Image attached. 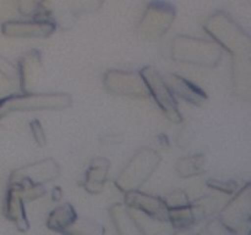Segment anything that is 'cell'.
I'll return each instance as SVG.
<instances>
[{"label": "cell", "instance_id": "6da1fadb", "mask_svg": "<svg viewBox=\"0 0 251 235\" xmlns=\"http://www.w3.org/2000/svg\"><path fill=\"white\" fill-rule=\"evenodd\" d=\"M206 33L233 55V59L251 55V38L227 12L217 11L203 24Z\"/></svg>", "mask_w": 251, "mask_h": 235}, {"label": "cell", "instance_id": "7a4b0ae2", "mask_svg": "<svg viewBox=\"0 0 251 235\" xmlns=\"http://www.w3.org/2000/svg\"><path fill=\"white\" fill-rule=\"evenodd\" d=\"M172 59L179 63L215 68L222 59V48L215 41L178 36L171 47Z\"/></svg>", "mask_w": 251, "mask_h": 235}, {"label": "cell", "instance_id": "3957f363", "mask_svg": "<svg viewBox=\"0 0 251 235\" xmlns=\"http://www.w3.org/2000/svg\"><path fill=\"white\" fill-rule=\"evenodd\" d=\"M104 0H41L34 17L49 20L56 28L70 29L83 14L95 12Z\"/></svg>", "mask_w": 251, "mask_h": 235}, {"label": "cell", "instance_id": "277c9868", "mask_svg": "<svg viewBox=\"0 0 251 235\" xmlns=\"http://www.w3.org/2000/svg\"><path fill=\"white\" fill-rule=\"evenodd\" d=\"M71 104L73 98L68 93L24 92L22 94H12L0 99V119L17 112L66 109Z\"/></svg>", "mask_w": 251, "mask_h": 235}, {"label": "cell", "instance_id": "5b68a950", "mask_svg": "<svg viewBox=\"0 0 251 235\" xmlns=\"http://www.w3.org/2000/svg\"><path fill=\"white\" fill-rule=\"evenodd\" d=\"M161 161V156L156 149L141 147L114 180L115 186L124 193L140 190L156 171Z\"/></svg>", "mask_w": 251, "mask_h": 235}, {"label": "cell", "instance_id": "8992f818", "mask_svg": "<svg viewBox=\"0 0 251 235\" xmlns=\"http://www.w3.org/2000/svg\"><path fill=\"white\" fill-rule=\"evenodd\" d=\"M176 19V9L169 2L153 0L147 5L140 24L139 33L144 41H158L168 32Z\"/></svg>", "mask_w": 251, "mask_h": 235}, {"label": "cell", "instance_id": "52a82bcc", "mask_svg": "<svg viewBox=\"0 0 251 235\" xmlns=\"http://www.w3.org/2000/svg\"><path fill=\"white\" fill-rule=\"evenodd\" d=\"M140 75L149 90V94L153 97L167 119L173 124H180L183 117L178 109V103L159 71L153 66H145L140 70Z\"/></svg>", "mask_w": 251, "mask_h": 235}, {"label": "cell", "instance_id": "ba28073f", "mask_svg": "<svg viewBox=\"0 0 251 235\" xmlns=\"http://www.w3.org/2000/svg\"><path fill=\"white\" fill-rule=\"evenodd\" d=\"M229 234H247L251 224V184L248 183L221 211L220 218Z\"/></svg>", "mask_w": 251, "mask_h": 235}, {"label": "cell", "instance_id": "9c48e42d", "mask_svg": "<svg viewBox=\"0 0 251 235\" xmlns=\"http://www.w3.org/2000/svg\"><path fill=\"white\" fill-rule=\"evenodd\" d=\"M60 174L59 164L53 158H46L36 163L15 169L9 179V188H24L29 186L44 185L53 181Z\"/></svg>", "mask_w": 251, "mask_h": 235}, {"label": "cell", "instance_id": "30bf717a", "mask_svg": "<svg viewBox=\"0 0 251 235\" xmlns=\"http://www.w3.org/2000/svg\"><path fill=\"white\" fill-rule=\"evenodd\" d=\"M103 85L113 94L131 98H145L149 94L140 72L123 70H108L103 77Z\"/></svg>", "mask_w": 251, "mask_h": 235}, {"label": "cell", "instance_id": "8fae6325", "mask_svg": "<svg viewBox=\"0 0 251 235\" xmlns=\"http://www.w3.org/2000/svg\"><path fill=\"white\" fill-rule=\"evenodd\" d=\"M51 21L41 17L32 20H6L1 24V32L15 38H47L55 32Z\"/></svg>", "mask_w": 251, "mask_h": 235}, {"label": "cell", "instance_id": "7c38bea8", "mask_svg": "<svg viewBox=\"0 0 251 235\" xmlns=\"http://www.w3.org/2000/svg\"><path fill=\"white\" fill-rule=\"evenodd\" d=\"M125 205L140 211L152 219L168 223V208L162 197H156L135 190L125 193Z\"/></svg>", "mask_w": 251, "mask_h": 235}, {"label": "cell", "instance_id": "4fadbf2b", "mask_svg": "<svg viewBox=\"0 0 251 235\" xmlns=\"http://www.w3.org/2000/svg\"><path fill=\"white\" fill-rule=\"evenodd\" d=\"M164 81L174 95L181 98L190 104L200 107L207 100L208 97L205 91H202L183 76L176 75V73H168Z\"/></svg>", "mask_w": 251, "mask_h": 235}, {"label": "cell", "instance_id": "5bb4252c", "mask_svg": "<svg viewBox=\"0 0 251 235\" xmlns=\"http://www.w3.org/2000/svg\"><path fill=\"white\" fill-rule=\"evenodd\" d=\"M41 53L36 49L25 54L20 60L17 70H19L20 87L24 92H31L34 87V80H36L38 71L42 69Z\"/></svg>", "mask_w": 251, "mask_h": 235}, {"label": "cell", "instance_id": "9a60e30c", "mask_svg": "<svg viewBox=\"0 0 251 235\" xmlns=\"http://www.w3.org/2000/svg\"><path fill=\"white\" fill-rule=\"evenodd\" d=\"M110 162L104 157H98L93 159L90 168L86 171L83 188L90 193H100L104 188L107 181L108 171H109Z\"/></svg>", "mask_w": 251, "mask_h": 235}, {"label": "cell", "instance_id": "2e32d148", "mask_svg": "<svg viewBox=\"0 0 251 235\" xmlns=\"http://www.w3.org/2000/svg\"><path fill=\"white\" fill-rule=\"evenodd\" d=\"M5 217L16 224L20 232H27L29 223L26 217L25 202L15 188H9L5 201Z\"/></svg>", "mask_w": 251, "mask_h": 235}, {"label": "cell", "instance_id": "e0dca14e", "mask_svg": "<svg viewBox=\"0 0 251 235\" xmlns=\"http://www.w3.org/2000/svg\"><path fill=\"white\" fill-rule=\"evenodd\" d=\"M77 219V213L70 203L59 206L49 213L47 227L58 233H66V230Z\"/></svg>", "mask_w": 251, "mask_h": 235}, {"label": "cell", "instance_id": "ac0fdd59", "mask_svg": "<svg viewBox=\"0 0 251 235\" xmlns=\"http://www.w3.org/2000/svg\"><path fill=\"white\" fill-rule=\"evenodd\" d=\"M109 213L119 234H141L126 205L118 203V205L112 206Z\"/></svg>", "mask_w": 251, "mask_h": 235}, {"label": "cell", "instance_id": "d6986e66", "mask_svg": "<svg viewBox=\"0 0 251 235\" xmlns=\"http://www.w3.org/2000/svg\"><path fill=\"white\" fill-rule=\"evenodd\" d=\"M168 223L176 229H188L199 223L191 202L184 207L168 210Z\"/></svg>", "mask_w": 251, "mask_h": 235}, {"label": "cell", "instance_id": "ffe728a7", "mask_svg": "<svg viewBox=\"0 0 251 235\" xmlns=\"http://www.w3.org/2000/svg\"><path fill=\"white\" fill-rule=\"evenodd\" d=\"M176 173L180 178H191L205 171V158L201 154L188 156L176 162Z\"/></svg>", "mask_w": 251, "mask_h": 235}, {"label": "cell", "instance_id": "44dd1931", "mask_svg": "<svg viewBox=\"0 0 251 235\" xmlns=\"http://www.w3.org/2000/svg\"><path fill=\"white\" fill-rule=\"evenodd\" d=\"M162 200L164 201L168 210L184 207V206H188L190 203V200H189L186 192L180 190V188H176V190H173L172 192L167 193L164 197H162Z\"/></svg>", "mask_w": 251, "mask_h": 235}, {"label": "cell", "instance_id": "7402d4cb", "mask_svg": "<svg viewBox=\"0 0 251 235\" xmlns=\"http://www.w3.org/2000/svg\"><path fill=\"white\" fill-rule=\"evenodd\" d=\"M0 73L7 80H16L19 78V70L17 66L14 65L11 61L7 60L6 58L0 55Z\"/></svg>", "mask_w": 251, "mask_h": 235}, {"label": "cell", "instance_id": "603a6c76", "mask_svg": "<svg viewBox=\"0 0 251 235\" xmlns=\"http://www.w3.org/2000/svg\"><path fill=\"white\" fill-rule=\"evenodd\" d=\"M29 127H31V131L32 134H33L36 143L38 144L39 147H43L44 144L47 143V139H46V132H44V129L43 126H42L41 121L37 119L32 120V121L29 122Z\"/></svg>", "mask_w": 251, "mask_h": 235}, {"label": "cell", "instance_id": "cb8c5ba5", "mask_svg": "<svg viewBox=\"0 0 251 235\" xmlns=\"http://www.w3.org/2000/svg\"><path fill=\"white\" fill-rule=\"evenodd\" d=\"M207 185H210V188H216L218 191H222L225 193H233V191L235 188V184L230 183V181H228V183H221L218 180H208Z\"/></svg>", "mask_w": 251, "mask_h": 235}, {"label": "cell", "instance_id": "d4e9b609", "mask_svg": "<svg viewBox=\"0 0 251 235\" xmlns=\"http://www.w3.org/2000/svg\"><path fill=\"white\" fill-rule=\"evenodd\" d=\"M17 0H0V17L17 11Z\"/></svg>", "mask_w": 251, "mask_h": 235}, {"label": "cell", "instance_id": "484cf974", "mask_svg": "<svg viewBox=\"0 0 251 235\" xmlns=\"http://www.w3.org/2000/svg\"><path fill=\"white\" fill-rule=\"evenodd\" d=\"M61 196H63V191H61V188H59V186L54 188L53 192H51V198H53V201L58 202V201L61 200Z\"/></svg>", "mask_w": 251, "mask_h": 235}]
</instances>
